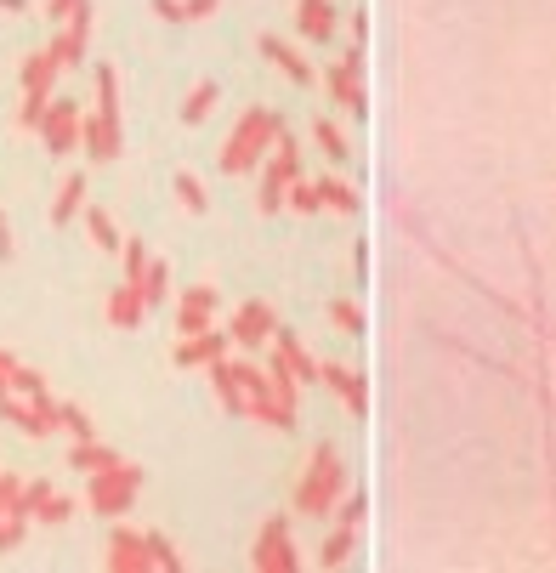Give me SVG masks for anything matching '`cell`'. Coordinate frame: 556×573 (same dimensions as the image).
I'll return each instance as SVG.
<instances>
[{
  "label": "cell",
  "instance_id": "cell-14",
  "mask_svg": "<svg viewBox=\"0 0 556 573\" xmlns=\"http://www.w3.org/2000/svg\"><path fill=\"white\" fill-rule=\"evenodd\" d=\"M142 313H148V301H142L137 290H131V284H125V290H114V296H108V318H114V324H120V330H137V324H142Z\"/></svg>",
  "mask_w": 556,
  "mask_h": 573
},
{
  "label": "cell",
  "instance_id": "cell-19",
  "mask_svg": "<svg viewBox=\"0 0 556 573\" xmlns=\"http://www.w3.org/2000/svg\"><path fill=\"white\" fill-rule=\"evenodd\" d=\"M63 69V63H57V52H40L35 63H29V69H23V86L29 91H40V97H46V86H52V74Z\"/></svg>",
  "mask_w": 556,
  "mask_h": 573
},
{
  "label": "cell",
  "instance_id": "cell-7",
  "mask_svg": "<svg viewBox=\"0 0 556 573\" xmlns=\"http://www.w3.org/2000/svg\"><path fill=\"white\" fill-rule=\"evenodd\" d=\"M40 137H46V154H69L80 142V108L74 103H52L40 114Z\"/></svg>",
  "mask_w": 556,
  "mask_h": 573
},
{
  "label": "cell",
  "instance_id": "cell-11",
  "mask_svg": "<svg viewBox=\"0 0 556 573\" xmlns=\"http://www.w3.org/2000/svg\"><path fill=\"white\" fill-rule=\"evenodd\" d=\"M222 352H227V341L222 335H188L182 347H176V364H222Z\"/></svg>",
  "mask_w": 556,
  "mask_h": 573
},
{
  "label": "cell",
  "instance_id": "cell-5",
  "mask_svg": "<svg viewBox=\"0 0 556 573\" xmlns=\"http://www.w3.org/2000/svg\"><path fill=\"white\" fill-rule=\"evenodd\" d=\"M250 562H256L261 573H278V568L290 573V568H296V551H290V522H284V517L267 522V528L256 534V556H250Z\"/></svg>",
  "mask_w": 556,
  "mask_h": 573
},
{
  "label": "cell",
  "instance_id": "cell-12",
  "mask_svg": "<svg viewBox=\"0 0 556 573\" xmlns=\"http://www.w3.org/2000/svg\"><path fill=\"white\" fill-rule=\"evenodd\" d=\"M256 46H261V52H267V63H278V69L290 74L296 86H307V80H313V69H307V63H301V57L290 52V46H284V40H278V35H261Z\"/></svg>",
  "mask_w": 556,
  "mask_h": 573
},
{
  "label": "cell",
  "instance_id": "cell-18",
  "mask_svg": "<svg viewBox=\"0 0 556 573\" xmlns=\"http://www.w3.org/2000/svg\"><path fill=\"white\" fill-rule=\"evenodd\" d=\"M80 205H86V176H69L63 193H57V205H52V222H69Z\"/></svg>",
  "mask_w": 556,
  "mask_h": 573
},
{
  "label": "cell",
  "instance_id": "cell-16",
  "mask_svg": "<svg viewBox=\"0 0 556 573\" xmlns=\"http://www.w3.org/2000/svg\"><path fill=\"white\" fill-rule=\"evenodd\" d=\"M318 375H324V381H330L335 392H347V403L358 409V415H364V381H352V375H347L341 364H318Z\"/></svg>",
  "mask_w": 556,
  "mask_h": 573
},
{
  "label": "cell",
  "instance_id": "cell-10",
  "mask_svg": "<svg viewBox=\"0 0 556 573\" xmlns=\"http://www.w3.org/2000/svg\"><path fill=\"white\" fill-rule=\"evenodd\" d=\"M330 91L341 108H364V86H358V57H347V63H335L330 69Z\"/></svg>",
  "mask_w": 556,
  "mask_h": 573
},
{
  "label": "cell",
  "instance_id": "cell-3",
  "mask_svg": "<svg viewBox=\"0 0 556 573\" xmlns=\"http://www.w3.org/2000/svg\"><path fill=\"white\" fill-rule=\"evenodd\" d=\"M97 91H103V108L86 120V148L91 159H120V114H114V69L108 63L97 74Z\"/></svg>",
  "mask_w": 556,
  "mask_h": 573
},
{
  "label": "cell",
  "instance_id": "cell-1",
  "mask_svg": "<svg viewBox=\"0 0 556 573\" xmlns=\"http://www.w3.org/2000/svg\"><path fill=\"white\" fill-rule=\"evenodd\" d=\"M278 137H284V120H273L267 108H250V114L233 125V137H227V148H222V171H250L261 159V148L278 142Z\"/></svg>",
  "mask_w": 556,
  "mask_h": 573
},
{
  "label": "cell",
  "instance_id": "cell-23",
  "mask_svg": "<svg viewBox=\"0 0 556 573\" xmlns=\"http://www.w3.org/2000/svg\"><path fill=\"white\" fill-rule=\"evenodd\" d=\"M347 556H352V528H341L335 539H324V551H318V562H324V568H341Z\"/></svg>",
  "mask_w": 556,
  "mask_h": 573
},
{
  "label": "cell",
  "instance_id": "cell-21",
  "mask_svg": "<svg viewBox=\"0 0 556 573\" xmlns=\"http://www.w3.org/2000/svg\"><path fill=\"white\" fill-rule=\"evenodd\" d=\"M318 188V205H335V210H358V193L347 188V182H335V176H324V182H313Z\"/></svg>",
  "mask_w": 556,
  "mask_h": 573
},
{
  "label": "cell",
  "instance_id": "cell-17",
  "mask_svg": "<svg viewBox=\"0 0 556 573\" xmlns=\"http://www.w3.org/2000/svg\"><path fill=\"white\" fill-rule=\"evenodd\" d=\"M69 460H74V466H80V471H91V477H97V471H108V466H114V460H120V454H114V449H97L91 437H80V449H74Z\"/></svg>",
  "mask_w": 556,
  "mask_h": 573
},
{
  "label": "cell",
  "instance_id": "cell-33",
  "mask_svg": "<svg viewBox=\"0 0 556 573\" xmlns=\"http://www.w3.org/2000/svg\"><path fill=\"white\" fill-rule=\"evenodd\" d=\"M23 6H29V0H0V12H23Z\"/></svg>",
  "mask_w": 556,
  "mask_h": 573
},
{
  "label": "cell",
  "instance_id": "cell-26",
  "mask_svg": "<svg viewBox=\"0 0 556 573\" xmlns=\"http://www.w3.org/2000/svg\"><path fill=\"white\" fill-rule=\"evenodd\" d=\"M57 426H69L74 437H91V420H86V409H74V403H57Z\"/></svg>",
  "mask_w": 556,
  "mask_h": 573
},
{
  "label": "cell",
  "instance_id": "cell-2",
  "mask_svg": "<svg viewBox=\"0 0 556 573\" xmlns=\"http://www.w3.org/2000/svg\"><path fill=\"white\" fill-rule=\"evenodd\" d=\"M335 494H341V460H335V449H318L313 454V471H307V477H301V488H296V511L324 517Z\"/></svg>",
  "mask_w": 556,
  "mask_h": 573
},
{
  "label": "cell",
  "instance_id": "cell-28",
  "mask_svg": "<svg viewBox=\"0 0 556 573\" xmlns=\"http://www.w3.org/2000/svg\"><path fill=\"white\" fill-rule=\"evenodd\" d=\"M330 313H335V324H341V330H358V307H352V301H335Z\"/></svg>",
  "mask_w": 556,
  "mask_h": 573
},
{
  "label": "cell",
  "instance_id": "cell-25",
  "mask_svg": "<svg viewBox=\"0 0 556 573\" xmlns=\"http://www.w3.org/2000/svg\"><path fill=\"white\" fill-rule=\"evenodd\" d=\"M176 199H182L188 210H205V188H199V176L176 171Z\"/></svg>",
  "mask_w": 556,
  "mask_h": 573
},
{
  "label": "cell",
  "instance_id": "cell-9",
  "mask_svg": "<svg viewBox=\"0 0 556 573\" xmlns=\"http://www.w3.org/2000/svg\"><path fill=\"white\" fill-rule=\"evenodd\" d=\"M233 335H239L244 347H250V341H267V335H273V307H267V301H250V307L233 318Z\"/></svg>",
  "mask_w": 556,
  "mask_h": 573
},
{
  "label": "cell",
  "instance_id": "cell-8",
  "mask_svg": "<svg viewBox=\"0 0 556 573\" xmlns=\"http://www.w3.org/2000/svg\"><path fill=\"white\" fill-rule=\"evenodd\" d=\"M210 313H216V290H210V284L188 290V296H182V335H205Z\"/></svg>",
  "mask_w": 556,
  "mask_h": 573
},
{
  "label": "cell",
  "instance_id": "cell-31",
  "mask_svg": "<svg viewBox=\"0 0 556 573\" xmlns=\"http://www.w3.org/2000/svg\"><path fill=\"white\" fill-rule=\"evenodd\" d=\"M12 369H18V358H6V352H0V392L12 386Z\"/></svg>",
  "mask_w": 556,
  "mask_h": 573
},
{
  "label": "cell",
  "instance_id": "cell-13",
  "mask_svg": "<svg viewBox=\"0 0 556 573\" xmlns=\"http://www.w3.org/2000/svg\"><path fill=\"white\" fill-rule=\"evenodd\" d=\"M278 375H290V381H307V375H318V364H307V352H301L296 335H278Z\"/></svg>",
  "mask_w": 556,
  "mask_h": 573
},
{
  "label": "cell",
  "instance_id": "cell-15",
  "mask_svg": "<svg viewBox=\"0 0 556 573\" xmlns=\"http://www.w3.org/2000/svg\"><path fill=\"white\" fill-rule=\"evenodd\" d=\"M301 29H307V40H330V29H335L330 0H301Z\"/></svg>",
  "mask_w": 556,
  "mask_h": 573
},
{
  "label": "cell",
  "instance_id": "cell-4",
  "mask_svg": "<svg viewBox=\"0 0 556 573\" xmlns=\"http://www.w3.org/2000/svg\"><path fill=\"white\" fill-rule=\"evenodd\" d=\"M142 471L137 466H114L97 471V483H91V511H108V517H120V511H131V494H137Z\"/></svg>",
  "mask_w": 556,
  "mask_h": 573
},
{
  "label": "cell",
  "instance_id": "cell-20",
  "mask_svg": "<svg viewBox=\"0 0 556 573\" xmlns=\"http://www.w3.org/2000/svg\"><path fill=\"white\" fill-rule=\"evenodd\" d=\"M216 97H222V91L210 86V80H205V86H193V91H188V103H182V120L199 125V120L210 114V108H216Z\"/></svg>",
  "mask_w": 556,
  "mask_h": 573
},
{
  "label": "cell",
  "instance_id": "cell-30",
  "mask_svg": "<svg viewBox=\"0 0 556 573\" xmlns=\"http://www.w3.org/2000/svg\"><path fill=\"white\" fill-rule=\"evenodd\" d=\"M154 12H159L165 23H182V0H154Z\"/></svg>",
  "mask_w": 556,
  "mask_h": 573
},
{
  "label": "cell",
  "instance_id": "cell-32",
  "mask_svg": "<svg viewBox=\"0 0 556 573\" xmlns=\"http://www.w3.org/2000/svg\"><path fill=\"white\" fill-rule=\"evenodd\" d=\"M0 261H12V233H6V216H0Z\"/></svg>",
  "mask_w": 556,
  "mask_h": 573
},
{
  "label": "cell",
  "instance_id": "cell-29",
  "mask_svg": "<svg viewBox=\"0 0 556 573\" xmlns=\"http://www.w3.org/2000/svg\"><path fill=\"white\" fill-rule=\"evenodd\" d=\"M216 12V0H182V18H210Z\"/></svg>",
  "mask_w": 556,
  "mask_h": 573
},
{
  "label": "cell",
  "instance_id": "cell-22",
  "mask_svg": "<svg viewBox=\"0 0 556 573\" xmlns=\"http://www.w3.org/2000/svg\"><path fill=\"white\" fill-rule=\"evenodd\" d=\"M86 227H91V244H97V250H114V244H120L114 216H108V210H86Z\"/></svg>",
  "mask_w": 556,
  "mask_h": 573
},
{
  "label": "cell",
  "instance_id": "cell-6",
  "mask_svg": "<svg viewBox=\"0 0 556 573\" xmlns=\"http://www.w3.org/2000/svg\"><path fill=\"white\" fill-rule=\"evenodd\" d=\"M296 176V142H290V131L278 137V148H273V165H267V176H261V210L273 216L278 205H284V182Z\"/></svg>",
  "mask_w": 556,
  "mask_h": 573
},
{
  "label": "cell",
  "instance_id": "cell-27",
  "mask_svg": "<svg viewBox=\"0 0 556 573\" xmlns=\"http://www.w3.org/2000/svg\"><path fill=\"white\" fill-rule=\"evenodd\" d=\"M46 18H52V23H74V18H86V0H46Z\"/></svg>",
  "mask_w": 556,
  "mask_h": 573
},
{
  "label": "cell",
  "instance_id": "cell-24",
  "mask_svg": "<svg viewBox=\"0 0 556 573\" xmlns=\"http://www.w3.org/2000/svg\"><path fill=\"white\" fill-rule=\"evenodd\" d=\"M313 137H318V148H324L330 159H347V137H341L330 120H318V125H313Z\"/></svg>",
  "mask_w": 556,
  "mask_h": 573
}]
</instances>
